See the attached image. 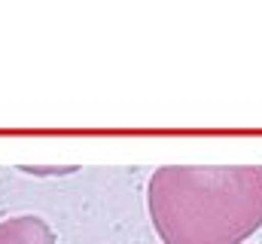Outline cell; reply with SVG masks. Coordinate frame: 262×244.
<instances>
[{
	"label": "cell",
	"instance_id": "obj_2",
	"mask_svg": "<svg viewBox=\"0 0 262 244\" xmlns=\"http://www.w3.org/2000/svg\"><path fill=\"white\" fill-rule=\"evenodd\" d=\"M0 244H58L52 226L37 214H18L0 220Z\"/></svg>",
	"mask_w": 262,
	"mask_h": 244
},
{
	"label": "cell",
	"instance_id": "obj_3",
	"mask_svg": "<svg viewBox=\"0 0 262 244\" xmlns=\"http://www.w3.org/2000/svg\"><path fill=\"white\" fill-rule=\"evenodd\" d=\"M25 171H28V174H37V177H46V174H70V171H76V168H70V165H64V168H61V165H58V168H55V165H52V168H34V165H28Z\"/></svg>",
	"mask_w": 262,
	"mask_h": 244
},
{
	"label": "cell",
	"instance_id": "obj_1",
	"mask_svg": "<svg viewBox=\"0 0 262 244\" xmlns=\"http://www.w3.org/2000/svg\"><path fill=\"white\" fill-rule=\"evenodd\" d=\"M146 208L162 244H244L262 226V165H162Z\"/></svg>",
	"mask_w": 262,
	"mask_h": 244
}]
</instances>
